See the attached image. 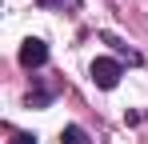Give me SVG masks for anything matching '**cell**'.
<instances>
[{
	"instance_id": "cell-1",
	"label": "cell",
	"mask_w": 148,
	"mask_h": 144,
	"mask_svg": "<svg viewBox=\"0 0 148 144\" xmlns=\"http://www.w3.org/2000/svg\"><path fill=\"white\" fill-rule=\"evenodd\" d=\"M92 84L96 88H116L120 84V64L116 60H108V56H100V60H92Z\"/></svg>"
},
{
	"instance_id": "cell-2",
	"label": "cell",
	"mask_w": 148,
	"mask_h": 144,
	"mask_svg": "<svg viewBox=\"0 0 148 144\" xmlns=\"http://www.w3.org/2000/svg\"><path fill=\"white\" fill-rule=\"evenodd\" d=\"M44 60H48V44L36 40V36H28L24 44H20V64H24V68H40Z\"/></svg>"
},
{
	"instance_id": "cell-3",
	"label": "cell",
	"mask_w": 148,
	"mask_h": 144,
	"mask_svg": "<svg viewBox=\"0 0 148 144\" xmlns=\"http://www.w3.org/2000/svg\"><path fill=\"white\" fill-rule=\"evenodd\" d=\"M60 144H88V132H84L80 124H68V128L60 132Z\"/></svg>"
},
{
	"instance_id": "cell-4",
	"label": "cell",
	"mask_w": 148,
	"mask_h": 144,
	"mask_svg": "<svg viewBox=\"0 0 148 144\" xmlns=\"http://www.w3.org/2000/svg\"><path fill=\"white\" fill-rule=\"evenodd\" d=\"M36 4H44V8H76L80 0H36Z\"/></svg>"
},
{
	"instance_id": "cell-5",
	"label": "cell",
	"mask_w": 148,
	"mask_h": 144,
	"mask_svg": "<svg viewBox=\"0 0 148 144\" xmlns=\"http://www.w3.org/2000/svg\"><path fill=\"white\" fill-rule=\"evenodd\" d=\"M12 144H36V136H32V132H16V136H12Z\"/></svg>"
}]
</instances>
